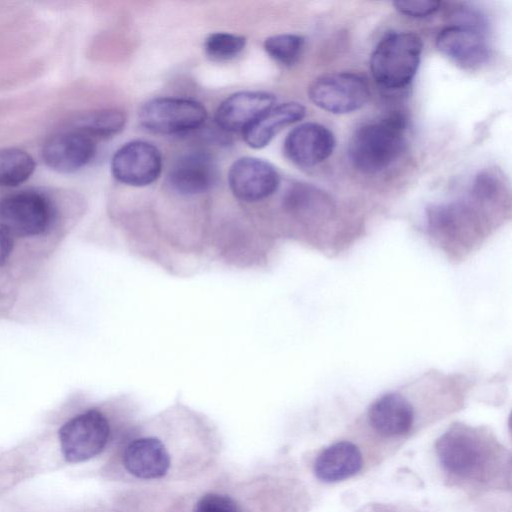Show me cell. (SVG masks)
<instances>
[{
    "label": "cell",
    "instance_id": "d6986e66",
    "mask_svg": "<svg viewBox=\"0 0 512 512\" xmlns=\"http://www.w3.org/2000/svg\"><path fill=\"white\" fill-rule=\"evenodd\" d=\"M305 113V107L298 102L274 104L243 131V138L251 148H263L282 128L298 122Z\"/></svg>",
    "mask_w": 512,
    "mask_h": 512
},
{
    "label": "cell",
    "instance_id": "5b68a950",
    "mask_svg": "<svg viewBox=\"0 0 512 512\" xmlns=\"http://www.w3.org/2000/svg\"><path fill=\"white\" fill-rule=\"evenodd\" d=\"M436 453L443 468L462 479L480 481L488 468V448L479 437L460 428L444 433L436 443Z\"/></svg>",
    "mask_w": 512,
    "mask_h": 512
},
{
    "label": "cell",
    "instance_id": "8fae6325",
    "mask_svg": "<svg viewBox=\"0 0 512 512\" xmlns=\"http://www.w3.org/2000/svg\"><path fill=\"white\" fill-rule=\"evenodd\" d=\"M96 153L94 139L77 130L58 132L42 147V158L51 169L73 173L86 166Z\"/></svg>",
    "mask_w": 512,
    "mask_h": 512
},
{
    "label": "cell",
    "instance_id": "2e32d148",
    "mask_svg": "<svg viewBox=\"0 0 512 512\" xmlns=\"http://www.w3.org/2000/svg\"><path fill=\"white\" fill-rule=\"evenodd\" d=\"M273 94L241 91L227 97L217 108L216 124L226 131H244L261 114L274 105Z\"/></svg>",
    "mask_w": 512,
    "mask_h": 512
},
{
    "label": "cell",
    "instance_id": "277c9868",
    "mask_svg": "<svg viewBox=\"0 0 512 512\" xmlns=\"http://www.w3.org/2000/svg\"><path fill=\"white\" fill-rule=\"evenodd\" d=\"M108 418L90 409L65 422L59 429L60 449L69 463H79L99 455L111 437Z\"/></svg>",
    "mask_w": 512,
    "mask_h": 512
},
{
    "label": "cell",
    "instance_id": "7a4b0ae2",
    "mask_svg": "<svg viewBox=\"0 0 512 512\" xmlns=\"http://www.w3.org/2000/svg\"><path fill=\"white\" fill-rule=\"evenodd\" d=\"M405 128V117L396 113L359 127L348 147L352 165L364 173H376L390 166L404 149Z\"/></svg>",
    "mask_w": 512,
    "mask_h": 512
},
{
    "label": "cell",
    "instance_id": "8992f818",
    "mask_svg": "<svg viewBox=\"0 0 512 512\" xmlns=\"http://www.w3.org/2000/svg\"><path fill=\"white\" fill-rule=\"evenodd\" d=\"M310 100L334 114H346L362 108L370 98L367 80L352 72H333L316 78L308 88Z\"/></svg>",
    "mask_w": 512,
    "mask_h": 512
},
{
    "label": "cell",
    "instance_id": "9a60e30c",
    "mask_svg": "<svg viewBox=\"0 0 512 512\" xmlns=\"http://www.w3.org/2000/svg\"><path fill=\"white\" fill-rule=\"evenodd\" d=\"M218 166L206 152H191L180 157L172 166L168 180L176 192L194 195L208 191L218 180Z\"/></svg>",
    "mask_w": 512,
    "mask_h": 512
},
{
    "label": "cell",
    "instance_id": "30bf717a",
    "mask_svg": "<svg viewBox=\"0 0 512 512\" xmlns=\"http://www.w3.org/2000/svg\"><path fill=\"white\" fill-rule=\"evenodd\" d=\"M228 183L232 193L239 200L257 202L276 192L280 176L271 163L245 156L231 165Z\"/></svg>",
    "mask_w": 512,
    "mask_h": 512
},
{
    "label": "cell",
    "instance_id": "7c38bea8",
    "mask_svg": "<svg viewBox=\"0 0 512 512\" xmlns=\"http://www.w3.org/2000/svg\"><path fill=\"white\" fill-rule=\"evenodd\" d=\"M334 148L333 133L326 126L315 122L296 126L284 141L286 157L299 167H313L325 161Z\"/></svg>",
    "mask_w": 512,
    "mask_h": 512
},
{
    "label": "cell",
    "instance_id": "cb8c5ba5",
    "mask_svg": "<svg viewBox=\"0 0 512 512\" xmlns=\"http://www.w3.org/2000/svg\"><path fill=\"white\" fill-rule=\"evenodd\" d=\"M395 8L401 13L413 18H425L436 13L440 7V1H395Z\"/></svg>",
    "mask_w": 512,
    "mask_h": 512
},
{
    "label": "cell",
    "instance_id": "7402d4cb",
    "mask_svg": "<svg viewBox=\"0 0 512 512\" xmlns=\"http://www.w3.org/2000/svg\"><path fill=\"white\" fill-rule=\"evenodd\" d=\"M304 38L297 34H277L264 41L266 53L276 62L291 66L301 55Z\"/></svg>",
    "mask_w": 512,
    "mask_h": 512
},
{
    "label": "cell",
    "instance_id": "d4e9b609",
    "mask_svg": "<svg viewBox=\"0 0 512 512\" xmlns=\"http://www.w3.org/2000/svg\"><path fill=\"white\" fill-rule=\"evenodd\" d=\"M13 246L14 241L12 235L0 227V266L7 261Z\"/></svg>",
    "mask_w": 512,
    "mask_h": 512
},
{
    "label": "cell",
    "instance_id": "4fadbf2b",
    "mask_svg": "<svg viewBox=\"0 0 512 512\" xmlns=\"http://www.w3.org/2000/svg\"><path fill=\"white\" fill-rule=\"evenodd\" d=\"M438 50L464 67H475L489 57L487 40L478 27L461 23L443 28L437 38Z\"/></svg>",
    "mask_w": 512,
    "mask_h": 512
},
{
    "label": "cell",
    "instance_id": "ac0fdd59",
    "mask_svg": "<svg viewBox=\"0 0 512 512\" xmlns=\"http://www.w3.org/2000/svg\"><path fill=\"white\" fill-rule=\"evenodd\" d=\"M363 466L359 448L352 442L339 441L323 449L314 462L316 477L328 483L356 475Z\"/></svg>",
    "mask_w": 512,
    "mask_h": 512
},
{
    "label": "cell",
    "instance_id": "44dd1931",
    "mask_svg": "<svg viewBox=\"0 0 512 512\" xmlns=\"http://www.w3.org/2000/svg\"><path fill=\"white\" fill-rule=\"evenodd\" d=\"M36 164L33 157L19 148L0 149V185L15 187L30 178Z\"/></svg>",
    "mask_w": 512,
    "mask_h": 512
},
{
    "label": "cell",
    "instance_id": "6da1fadb",
    "mask_svg": "<svg viewBox=\"0 0 512 512\" xmlns=\"http://www.w3.org/2000/svg\"><path fill=\"white\" fill-rule=\"evenodd\" d=\"M216 444L156 431H135L120 444L118 465L129 479L175 480L202 471Z\"/></svg>",
    "mask_w": 512,
    "mask_h": 512
},
{
    "label": "cell",
    "instance_id": "5bb4252c",
    "mask_svg": "<svg viewBox=\"0 0 512 512\" xmlns=\"http://www.w3.org/2000/svg\"><path fill=\"white\" fill-rule=\"evenodd\" d=\"M252 481L244 487L214 488L197 497L191 512H264V480Z\"/></svg>",
    "mask_w": 512,
    "mask_h": 512
},
{
    "label": "cell",
    "instance_id": "e0dca14e",
    "mask_svg": "<svg viewBox=\"0 0 512 512\" xmlns=\"http://www.w3.org/2000/svg\"><path fill=\"white\" fill-rule=\"evenodd\" d=\"M368 419L379 434L388 437L401 436L410 431L414 411L404 397L397 393H388L370 406Z\"/></svg>",
    "mask_w": 512,
    "mask_h": 512
},
{
    "label": "cell",
    "instance_id": "ba28073f",
    "mask_svg": "<svg viewBox=\"0 0 512 512\" xmlns=\"http://www.w3.org/2000/svg\"><path fill=\"white\" fill-rule=\"evenodd\" d=\"M207 118L204 106L191 99L161 97L145 103L139 113L141 125L150 132L170 135L200 127Z\"/></svg>",
    "mask_w": 512,
    "mask_h": 512
},
{
    "label": "cell",
    "instance_id": "ffe728a7",
    "mask_svg": "<svg viewBox=\"0 0 512 512\" xmlns=\"http://www.w3.org/2000/svg\"><path fill=\"white\" fill-rule=\"evenodd\" d=\"M125 123L124 112L115 108H106L81 114L75 119L73 129L92 138H106L121 132Z\"/></svg>",
    "mask_w": 512,
    "mask_h": 512
},
{
    "label": "cell",
    "instance_id": "52a82bcc",
    "mask_svg": "<svg viewBox=\"0 0 512 512\" xmlns=\"http://www.w3.org/2000/svg\"><path fill=\"white\" fill-rule=\"evenodd\" d=\"M52 218L51 202L40 192L19 191L0 200V225L11 235H40L48 229Z\"/></svg>",
    "mask_w": 512,
    "mask_h": 512
},
{
    "label": "cell",
    "instance_id": "603a6c76",
    "mask_svg": "<svg viewBox=\"0 0 512 512\" xmlns=\"http://www.w3.org/2000/svg\"><path fill=\"white\" fill-rule=\"evenodd\" d=\"M245 45L246 39L243 36L216 32L206 38L204 49L211 59L223 61L236 57Z\"/></svg>",
    "mask_w": 512,
    "mask_h": 512
},
{
    "label": "cell",
    "instance_id": "9c48e42d",
    "mask_svg": "<svg viewBox=\"0 0 512 512\" xmlns=\"http://www.w3.org/2000/svg\"><path fill=\"white\" fill-rule=\"evenodd\" d=\"M162 171L159 149L143 140H135L120 147L113 155L111 172L126 185L143 187L158 179Z\"/></svg>",
    "mask_w": 512,
    "mask_h": 512
},
{
    "label": "cell",
    "instance_id": "3957f363",
    "mask_svg": "<svg viewBox=\"0 0 512 512\" xmlns=\"http://www.w3.org/2000/svg\"><path fill=\"white\" fill-rule=\"evenodd\" d=\"M423 51L422 39L413 32H391L376 45L370 57L374 80L386 89H401L417 73Z\"/></svg>",
    "mask_w": 512,
    "mask_h": 512
}]
</instances>
